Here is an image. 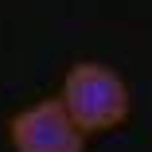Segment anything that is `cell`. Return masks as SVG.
Masks as SVG:
<instances>
[{
	"instance_id": "1",
	"label": "cell",
	"mask_w": 152,
	"mask_h": 152,
	"mask_svg": "<svg viewBox=\"0 0 152 152\" xmlns=\"http://www.w3.org/2000/svg\"><path fill=\"white\" fill-rule=\"evenodd\" d=\"M58 102L70 109V117L82 125L86 137H98V133H109L117 125H125V117L133 109V98H129V86L113 66L105 63H74L58 86Z\"/></svg>"
},
{
	"instance_id": "2",
	"label": "cell",
	"mask_w": 152,
	"mask_h": 152,
	"mask_svg": "<svg viewBox=\"0 0 152 152\" xmlns=\"http://www.w3.org/2000/svg\"><path fill=\"white\" fill-rule=\"evenodd\" d=\"M8 140L16 152H86V133L58 98H43L8 121Z\"/></svg>"
}]
</instances>
